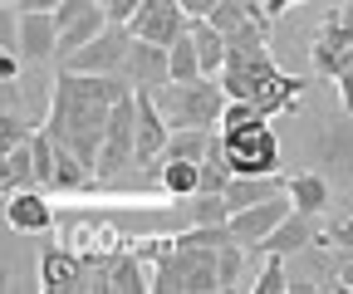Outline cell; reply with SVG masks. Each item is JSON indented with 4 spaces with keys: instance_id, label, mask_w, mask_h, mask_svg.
Wrapping results in <instances>:
<instances>
[{
    "instance_id": "1",
    "label": "cell",
    "mask_w": 353,
    "mask_h": 294,
    "mask_svg": "<svg viewBox=\"0 0 353 294\" xmlns=\"http://www.w3.org/2000/svg\"><path fill=\"white\" fill-rule=\"evenodd\" d=\"M132 89L123 74H79V69H59L54 74V94H50V118L44 133L59 147L79 152L88 167L99 172V152L108 138V118L113 103Z\"/></svg>"
},
{
    "instance_id": "2",
    "label": "cell",
    "mask_w": 353,
    "mask_h": 294,
    "mask_svg": "<svg viewBox=\"0 0 353 294\" xmlns=\"http://www.w3.org/2000/svg\"><path fill=\"white\" fill-rule=\"evenodd\" d=\"M221 83H226L231 98H245L265 113H294L299 108V94L309 89V83L299 74H285L270 54V45L265 50H245V54H231L226 69H221Z\"/></svg>"
},
{
    "instance_id": "3",
    "label": "cell",
    "mask_w": 353,
    "mask_h": 294,
    "mask_svg": "<svg viewBox=\"0 0 353 294\" xmlns=\"http://www.w3.org/2000/svg\"><path fill=\"white\" fill-rule=\"evenodd\" d=\"M162 118H167V128L172 133H182V128H221V118H226V83L201 74V78H167L162 89H152Z\"/></svg>"
},
{
    "instance_id": "4",
    "label": "cell",
    "mask_w": 353,
    "mask_h": 294,
    "mask_svg": "<svg viewBox=\"0 0 353 294\" xmlns=\"http://www.w3.org/2000/svg\"><path fill=\"white\" fill-rule=\"evenodd\" d=\"M216 250L221 245H196L187 235H176L172 255L152 265V294H206V289H221Z\"/></svg>"
},
{
    "instance_id": "5",
    "label": "cell",
    "mask_w": 353,
    "mask_h": 294,
    "mask_svg": "<svg viewBox=\"0 0 353 294\" xmlns=\"http://www.w3.org/2000/svg\"><path fill=\"white\" fill-rule=\"evenodd\" d=\"M226 138V157L236 177H280V138L265 123H250V128H221Z\"/></svg>"
},
{
    "instance_id": "6",
    "label": "cell",
    "mask_w": 353,
    "mask_h": 294,
    "mask_svg": "<svg viewBox=\"0 0 353 294\" xmlns=\"http://www.w3.org/2000/svg\"><path fill=\"white\" fill-rule=\"evenodd\" d=\"M128 167H138V89H128L113 103L108 138H103V152H99V182H118Z\"/></svg>"
},
{
    "instance_id": "7",
    "label": "cell",
    "mask_w": 353,
    "mask_h": 294,
    "mask_svg": "<svg viewBox=\"0 0 353 294\" xmlns=\"http://www.w3.org/2000/svg\"><path fill=\"white\" fill-rule=\"evenodd\" d=\"M128 45H132V30H128V25H108L99 39H88L83 50H74L69 59H59V69H79V74H123Z\"/></svg>"
},
{
    "instance_id": "8",
    "label": "cell",
    "mask_w": 353,
    "mask_h": 294,
    "mask_svg": "<svg viewBox=\"0 0 353 294\" xmlns=\"http://www.w3.org/2000/svg\"><path fill=\"white\" fill-rule=\"evenodd\" d=\"M128 30L138 39H152V45H176L192 30V15L182 10V0H143V10L128 20Z\"/></svg>"
},
{
    "instance_id": "9",
    "label": "cell",
    "mask_w": 353,
    "mask_h": 294,
    "mask_svg": "<svg viewBox=\"0 0 353 294\" xmlns=\"http://www.w3.org/2000/svg\"><path fill=\"white\" fill-rule=\"evenodd\" d=\"M123 78H128L138 94L162 89V83L172 78V45H152V39H138V34H132L128 59H123Z\"/></svg>"
},
{
    "instance_id": "10",
    "label": "cell",
    "mask_w": 353,
    "mask_h": 294,
    "mask_svg": "<svg viewBox=\"0 0 353 294\" xmlns=\"http://www.w3.org/2000/svg\"><path fill=\"white\" fill-rule=\"evenodd\" d=\"M15 54L39 64L59 59V20L54 10H15Z\"/></svg>"
},
{
    "instance_id": "11",
    "label": "cell",
    "mask_w": 353,
    "mask_h": 294,
    "mask_svg": "<svg viewBox=\"0 0 353 294\" xmlns=\"http://www.w3.org/2000/svg\"><path fill=\"white\" fill-rule=\"evenodd\" d=\"M83 280H88V260L79 255L69 240L50 245L39 255V289L44 294H74V289H83Z\"/></svg>"
},
{
    "instance_id": "12",
    "label": "cell",
    "mask_w": 353,
    "mask_h": 294,
    "mask_svg": "<svg viewBox=\"0 0 353 294\" xmlns=\"http://www.w3.org/2000/svg\"><path fill=\"white\" fill-rule=\"evenodd\" d=\"M309 59H314V74H319V78H339V74L353 64V30L329 15V20L314 30V50H309Z\"/></svg>"
},
{
    "instance_id": "13",
    "label": "cell",
    "mask_w": 353,
    "mask_h": 294,
    "mask_svg": "<svg viewBox=\"0 0 353 294\" xmlns=\"http://www.w3.org/2000/svg\"><path fill=\"white\" fill-rule=\"evenodd\" d=\"M290 211H294V206H290V196L280 191V196H270V201H255V206H245V211H236V216H231V231H236V240H241L245 250H260V240L270 235Z\"/></svg>"
},
{
    "instance_id": "14",
    "label": "cell",
    "mask_w": 353,
    "mask_h": 294,
    "mask_svg": "<svg viewBox=\"0 0 353 294\" xmlns=\"http://www.w3.org/2000/svg\"><path fill=\"white\" fill-rule=\"evenodd\" d=\"M6 226L20 231V235H50V231H54V206L44 201L39 187L10 191V196H6Z\"/></svg>"
},
{
    "instance_id": "15",
    "label": "cell",
    "mask_w": 353,
    "mask_h": 294,
    "mask_svg": "<svg viewBox=\"0 0 353 294\" xmlns=\"http://www.w3.org/2000/svg\"><path fill=\"white\" fill-rule=\"evenodd\" d=\"M319 216H304V211H290L270 235H265L260 240V250H265V255H299V250H309V245H314L319 240V226H314Z\"/></svg>"
},
{
    "instance_id": "16",
    "label": "cell",
    "mask_w": 353,
    "mask_h": 294,
    "mask_svg": "<svg viewBox=\"0 0 353 294\" xmlns=\"http://www.w3.org/2000/svg\"><path fill=\"white\" fill-rule=\"evenodd\" d=\"M167 138H172V128H167L157 98H152V94H138V167L157 162L162 147H167Z\"/></svg>"
},
{
    "instance_id": "17",
    "label": "cell",
    "mask_w": 353,
    "mask_h": 294,
    "mask_svg": "<svg viewBox=\"0 0 353 294\" xmlns=\"http://www.w3.org/2000/svg\"><path fill=\"white\" fill-rule=\"evenodd\" d=\"M285 196L294 211L304 216H324V206H329V182L319 172H299V177H285Z\"/></svg>"
},
{
    "instance_id": "18",
    "label": "cell",
    "mask_w": 353,
    "mask_h": 294,
    "mask_svg": "<svg viewBox=\"0 0 353 294\" xmlns=\"http://www.w3.org/2000/svg\"><path fill=\"white\" fill-rule=\"evenodd\" d=\"M25 187H39V172H34V147L30 143H20V147H10L6 152V167H0V191H25ZM44 191V187H39Z\"/></svg>"
},
{
    "instance_id": "19",
    "label": "cell",
    "mask_w": 353,
    "mask_h": 294,
    "mask_svg": "<svg viewBox=\"0 0 353 294\" xmlns=\"http://www.w3.org/2000/svg\"><path fill=\"white\" fill-rule=\"evenodd\" d=\"M280 191H285V177H231V187H226L231 216H236V211H245V206H255V201L280 196Z\"/></svg>"
},
{
    "instance_id": "20",
    "label": "cell",
    "mask_w": 353,
    "mask_h": 294,
    "mask_svg": "<svg viewBox=\"0 0 353 294\" xmlns=\"http://www.w3.org/2000/svg\"><path fill=\"white\" fill-rule=\"evenodd\" d=\"M192 39H196V54H201V74L221 78V69H226V34H221L211 20H192Z\"/></svg>"
},
{
    "instance_id": "21",
    "label": "cell",
    "mask_w": 353,
    "mask_h": 294,
    "mask_svg": "<svg viewBox=\"0 0 353 294\" xmlns=\"http://www.w3.org/2000/svg\"><path fill=\"white\" fill-rule=\"evenodd\" d=\"M221 128H182V133H172L167 147H162V162H201L211 152Z\"/></svg>"
},
{
    "instance_id": "22",
    "label": "cell",
    "mask_w": 353,
    "mask_h": 294,
    "mask_svg": "<svg viewBox=\"0 0 353 294\" xmlns=\"http://www.w3.org/2000/svg\"><path fill=\"white\" fill-rule=\"evenodd\" d=\"M241 270H245V245L226 240L216 250V280H221V289H241Z\"/></svg>"
},
{
    "instance_id": "23",
    "label": "cell",
    "mask_w": 353,
    "mask_h": 294,
    "mask_svg": "<svg viewBox=\"0 0 353 294\" xmlns=\"http://www.w3.org/2000/svg\"><path fill=\"white\" fill-rule=\"evenodd\" d=\"M172 78H201V54H196V39L192 30L172 45Z\"/></svg>"
},
{
    "instance_id": "24",
    "label": "cell",
    "mask_w": 353,
    "mask_h": 294,
    "mask_svg": "<svg viewBox=\"0 0 353 294\" xmlns=\"http://www.w3.org/2000/svg\"><path fill=\"white\" fill-rule=\"evenodd\" d=\"M30 147H34V172H39V187H44V191H54V138L39 128V133L30 138Z\"/></svg>"
},
{
    "instance_id": "25",
    "label": "cell",
    "mask_w": 353,
    "mask_h": 294,
    "mask_svg": "<svg viewBox=\"0 0 353 294\" xmlns=\"http://www.w3.org/2000/svg\"><path fill=\"white\" fill-rule=\"evenodd\" d=\"M39 128H30V123L15 113V108H6L0 113V152H10V147H20V143H30Z\"/></svg>"
},
{
    "instance_id": "26",
    "label": "cell",
    "mask_w": 353,
    "mask_h": 294,
    "mask_svg": "<svg viewBox=\"0 0 353 294\" xmlns=\"http://www.w3.org/2000/svg\"><path fill=\"white\" fill-rule=\"evenodd\" d=\"M250 289H255V294H285V289H290V265H285V255H270L265 275H260Z\"/></svg>"
},
{
    "instance_id": "27",
    "label": "cell",
    "mask_w": 353,
    "mask_h": 294,
    "mask_svg": "<svg viewBox=\"0 0 353 294\" xmlns=\"http://www.w3.org/2000/svg\"><path fill=\"white\" fill-rule=\"evenodd\" d=\"M270 113L265 108H255V103H245V98H231L226 103V118H221V128H250V123H265Z\"/></svg>"
},
{
    "instance_id": "28",
    "label": "cell",
    "mask_w": 353,
    "mask_h": 294,
    "mask_svg": "<svg viewBox=\"0 0 353 294\" xmlns=\"http://www.w3.org/2000/svg\"><path fill=\"white\" fill-rule=\"evenodd\" d=\"M99 6L108 10V20H113V25H128L132 15L143 10V0H99Z\"/></svg>"
},
{
    "instance_id": "29",
    "label": "cell",
    "mask_w": 353,
    "mask_h": 294,
    "mask_svg": "<svg viewBox=\"0 0 353 294\" xmlns=\"http://www.w3.org/2000/svg\"><path fill=\"white\" fill-rule=\"evenodd\" d=\"M334 83H339V103H343V113L353 118V64H348V69H343Z\"/></svg>"
},
{
    "instance_id": "30",
    "label": "cell",
    "mask_w": 353,
    "mask_h": 294,
    "mask_svg": "<svg viewBox=\"0 0 353 294\" xmlns=\"http://www.w3.org/2000/svg\"><path fill=\"white\" fill-rule=\"evenodd\" d=\"M216 6H221V0H182V10H187L192 20H206V15H211Z\"/></svg>"
},
{
    "instance_id": "31",
    "label": "cell",
    "mask_w": 353,
    "mask_h": 294,
    "mask_svg": "<svg viewBox=\"0 0 353 294\" xmlns=\"http://www.w3.org/2000/svg\"><path fill=\"white\" fill-rule=\"evenodd\" d=\"M0 78H6V83L20 78V54H0Z\"/></svg>"
},
{
    "instance_id": "32",
    "label": "cell",
    "mask_w": 353,
    "mask_h": 294,
    "mask_svg": "<svg viewBox=\"0 0 353 294\" xmlns=\"http://www.w3.org/2000/svg\"><path fill=\"white\" fill-rule=\"evenodd\" d=\"M260 6H265V15H270V20H280L290 6H299V0H260Z\"/></svg>"
},
{
    "instance_id": "33",
    "label": "cell",
    "mask_w": 353,
    "mask_h": 294,
    "mask_svg": "<svg viewBox=\"0 0 353 294\" xmlns=\"http://www.w3.org/2000/svg\"><path fill=\"white\" fill-rule=\"evenodd\" d=\"M59 6H64V0H20L15 10H59Z\"/></svg>"
},
{
    "instance_id": "34",
    "label": "cell",
    "mask_w": 353,
    "mask_h": 294,
    "mask_svg": "<svg viewBox=\"0 0 353 294\" xmlns=\"http://www.w3.org/2000/svg\"><path fill=\"white\" fill-rule=\"evenodd\" d=\"M334 20H343V25L353 30V0H348V6H339V10H334Z\"/></svg>"
},
{
    "instance_id": "35",
    "label": "cell",
    "mask_w": 353,
    "mask_h": 294,
    "mask_svg": "<svg viewBox=\"0 0 353 294\" xmlns=\"http://www.w3.org/2000/svg\"><path fill=\"white\" fill-rule=\"evenodd\" d=\"M15 6H20V0H6V10H15Z\"/></svg>"
}]
</instances>
